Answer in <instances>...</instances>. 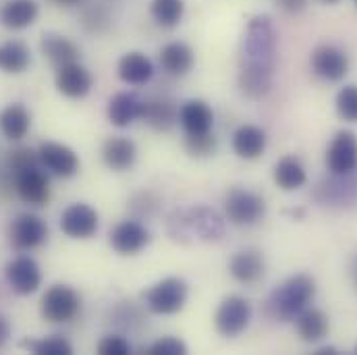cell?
I'll list each match as a JSON object with an SVG mask.
<instances>
[{
    "label": "cell",
    "mask_w": 357,
    "mask_h": 355,
    "mask_svg": "<svg viewBox=\"0 0 357 355\" xmlns=\"http://www.w3.org/2000/svg\"><path fill=\"white\" fill-rule=\"evenodd\" d=\"M8 337H10V326H8V320L0 316V349L6 345Z\"/></svg>",
    "instance_id": "f35d334b"
},
{
    "label": "cell",
    "mask_w": 357,
    "mask_h": 355,
    "mask_svg": "<svg viewBox=\"0 0 357 355\" xmlns=\"http://www.w3.org/2000/svg\"><path fill=\"white\" fill-rule=\"evenodd\" d=\"M31 165H42V160H40V154H36L29 148H19V150L8 154V171L10 173L25 169V167H31Z\"/></svg>",
    "instance_id": "e575fe53"
},
{
    "label": "cell",
    "mask_w": 357,
    "mask_h": 355,
    "mask_svg": "<svg viewBox=\"0 0 357 355\" xmlns=\"http://www.w3.org/2000/svg\"><path fill=\"white\" fill-rule=\"evenodd\" d=\"M8 237H10V243L17 250H25V252L27 250H36V248H40L46 241L48 227H46V222L40 216L23 212V214H19L10 222Z\"/></svg>",
    "instance_id": "30bf717a"
},
{
    "label": "cell",
    "mask_w": 357,
    "mask_h": 355,
    "mask_svg": "<svg viewBox=\"0 0 357 355\" xmlns=\"http://www.w3.org/2000/svg\"><path fill=\"white\" fill-rule=\"evenodd\" d=\"M349 274H351V280H354V285L357 287V256L351 260V266H349Z\"/></svg>",
    "instance_id": "ab89813d"
},
{
    "label": "cell",
    "mask_w": 357,
    "mask_h": 355,
    "mask_svg": "<svg viewBox=\"0 0 357 355\" xmlns=\"http://www.w3.org/2000/svg\"><path fill=\"white\" fill-rule=\"evenodd\" d=\"M324 2H328V4H335V2H339V0H324Z\"/></svg>",
    "instance_id": "7bdbcfd3"
},
{
    "label": "cell",
    "mask_w": 357,
    "mask_h": 355,
    "mask_svg": "<svg viewBox=\"0 0 357 355\" xmlns=\"http://www.w3.org/2000/svg\"><path fill=\"white\" fill-rule=\"evenodd\" d=\"M282 10H287V13H301L305 6H307V0H274Z\"/></svg>",
    "instance_id": "74e56055"
},
{
    "label": "cell",
    "mask_w": 357,
    "mask_h": 355,
    "mask_svg": "<svg viewBox=\"0 0 357 355\" xmlns=\"http://www.w3.org/2000/svg\"><path fill=\"white\" fill-rule=\"evenodd\" d=\"M337 112L343 121L357 123V86H345L337 93Z\"/></svg>",
    "instance_id": "d6a6232c"
},
{
    "label": "cell",
    "mask_w": 357,
    "mask_h": 355,
    "mask_svg": "<svg viewBox=\"0 0 357 355\" xmlns=\"http://www.w3.org/2000/svg\"><path fill=\"white\" fill-rule=\"evenodd\" d=\"M160 65L169 75H185L193 67V50L183 42H171L160 50Z\"/></svg>",
    "instance_id": "4316f807"
},
{
    "label": "cell",
    "mask_w": 357,
    "mask_h": 355,
    "mask_svg": "<svg viewBox=\"0 0 357 355\" xmlns=\"http://www.w3.org/2000/svg\"><path fill=\"white\" fill-rule=\"evenodd\" d=\"M356 354H357V347H356Z\"/></svg>",
    "instance_id": "ee69618b"
},
{
    "label": "cell",
    "mask_w": 357,
    "mask_h": 355,
    "mask_svg": "<svg viewBox=\"0 0 357 355\" xmlns=\"http://www.w3.org/2000/svg\"><path fill=\"white\" fill-rule=\"evenodd\" d=\"M278 33L268 15H258L250 21L243 38V65L241 73L245 77L272 82L276 65Z\"/></svg>",
    "instance_id": "6da1fadb"
},
{
    "label": "cell",
    "mask_w": 357,
    "mask_h": 355,
    "mask_svg": "<svg viewBox=\"0 0 357 355\" xmlns=\"http://www.w3.org/2000/svg\"><path fill=\"white\" fill-rule=\"evenodd\" d=\"M229 270H231V276L243 285H254L258 282L264 272H266V260L262 256L260 250H241L237 252L231 262H229Z\"/></svg>",
    "instance_id": "2e32d148"
},
{
    "label": "cell",
    "mask_w": 357,
    "mask_h": 355,
    "mask_svg": "<svg viewBox=\"0 0 357 355\" xmlns=\"http://www.w3.org/2000/svg\"><path fill=\"white\" fill-rule=\"evenodd\" d=\"M102 158L104 165L112 171H127L135 165L137 158V148L129 137H110L106 139L104 148H102Z\"/></svg>",
    "instance_id": "ffe728a7"
},
{
    "label": "cell",
    "mask_w": 357,
    "mask_h": 355,
    "mask_svg": "<svg viewBox=\"0 0 357 355\" xmlns=\"http://www.w3.org/2000/svg\"><path fill=\"white\" fill-rule=\"evenodd\" d=\"M150 243V233L135 220H123L110 231V246L121 256H135Z\"/></svg>",
    "instance_id": "7c38bea8"
},
{
    "label": "cell",
    "mask_w": 357,
    "mask_h": 355,
    "mask_svg": "<svg viewBox=\"0 0 357 355\" xmlns=\"http://www.w3.org/2000/svg\"><path fill=\"white\" fill-rule=\"evenodd\" d=\"M44 56L56 65V67H65V65H71V63H79V48L65 36L61 33H44L42 36V44H40Z\"/></svg>",
    "instance_id": "d6986e66"
},
{
    "label": "cell",
    "mask_w": 357,
    "mask_h": 355,
    "mask_svg": "<svg viewBox=\"0 0 357 355\" xmlns=\"http://www.w3.org/2000/svg\"><path fill=\"white\" fill-rule=\"evenodd\" d=\"M38 154H40L42 165L56 177H73L79 171V158L69 146H63L56 142H46L40 146Z\"/></svg>",
    "instance_id": "5bb4252c"
},
{
    "label": "cell",
    "mask_w": 357,
    "mask_h": 355,
    "mask_svg": "<svg viewBox=\"0 0 357 355\" xmlns=\"http://www.w3.org/2000/svg\"><path fill=\"white\" fill-rule=\"evenodd\" d=\"M356 4H357V0H356Z\"/></svg>",
    "instance_id": "f6af8a7d"
},
{
    "label": "cell",
    "mask_w": 357,
    "mask_h": 355,
    "mask_svg": "<svg viewBox=\"0 0 357 355\" xmlns=\"http://www.w3.org/2000/svg\"><path fill=\"white\" fill-rule=\"evenodd\" d=\"M337 347H320V349H316V355H337Z\"/></svg>",
    "instance_id": "60d3db41"
},
{
    "label": "cell",
    "mask_w": 357,
    "mask_h": 355,
    "mask_svg": "<svg viewBox=\"0 0 357 355\" xmlns=\"http://www.w3.org/2000/svg\"><path fill=\"white\" fill-rule=\"evenodd\" d=\"M23 347L31 349L38 355H71L73 347L67 339L63 337H48L44 341H25Z\"/></svg>",
    "instance_id": "1f68e13d"
},
{
    "label": "cell",
    "mask_w": 357,
    "mask_h": 355,
    "mask_svg": "<svg viewBox=\"0 0 357 355\" xmlns=\"http://www.w3.org/2000/svg\"><path fill=\"white\" fill-rule=\"evenodd\" d=\"M185 13L183 0H154L152 2V17L162 27H175L181 23Z\"/></svg>",
    "instance_id": "4dcf8cb0"
},
{
    "label": "cell",
    "mask_w": 357,
    "mask_h": 355,
    "mask_svg": "<svg viewBox=\"0 0 357 355\" xmlns=\"http://www.w3.org/2000/svg\"><path fill=\"white\" fill-rule=\"evenodd\" d=\"M307 181L305 169L297 156H282L274 167V183L282 191H295Z\"/></svg>",
    "instance_id": "484cf974"
},
{
    "label": "cell",
    "mask_w": 357,
    "mask_h": 355,
    "mask_svg": "<svg viewBox=\"0 0 357 355\" xmlns=\"http://www.w3.org/2000/svg\"><path fill=\"white\" fill-rule=\"evenodd\" d=\"M79 310H82V297L69 285L50 287L46 295L42 297V305H40L44 320L52 324L71 322L79 314Z\"/></svg>",
    "instance_id": "277c9868"
},
{
    "label": "cell",
    "mask_w": 357,
    "mask_h": 355,
    "mask_svg": "<svg viewBox=\"0 0 357 355\" xmlns=\"http://www.w3.org/2000/svg\"><path fill=\"white\" fill-rule=\"evenodd\" d=\"M29 50L23 42L0 44V69L4 73H23L29 67Z\"/></svg>",
    "instance_id": "f1b7e54d"
},
{
    "label": "cell",
    "mask_w": 357,
    "mask_h": 355,
    "mask_svg": "<svg viewBox=\"0 0 357 355\" xmlns=\"http://www.w3.org/2000/svg\"><path fill=\"white\" fill-rule=\"evenodd\" d=\"M225 212L227 218L237 225V227H252L260 222L266 214V202L262 195L243 189V187H233L227 197H225Z\"/></svg>",
    "instance_id": "3957f363"
},
{
    "label": "cell",
    "mask_w": 357,
    "mask_h": 355,
    "mask_svg": "<svg viewBox=\"0 0 357 355\" xmlns=\"http://www.w3.org/2000/svg\"><path fill=\"white\" fill-rule=\"evenodd\" d=\"M91 86H93V80L89 71L79 63L59 67L56 71V88L67 98H84L89 93Z\"/></svg>",
    "instance_id": "e0dca14e"
},
{
    "label": "cell",
    "mask_w": 357,
    "mask_h": 355,
    "mask_svg": "<svg viewBox=\"0 0 357 355\" xmlns=\"http://www.w3.org/2000/svg\"><path fill=\"white\" fill-rule=\"evenodd\" d=\"M266 133L256 125H243L233 133V150L239 158L256 160L266 150Z\"/></svg>",
    "instance_id": "44dd1931"
},
{
    "label": "cell",
    "mask_w": 357,
    "mask_h": 355,
    "mask_svg": "<svg viewBox=\"0 0 357 355\" xmlns=\"http://www.w3.org/2000/svg\"><path fill=\"white\" fill-rule=\"evenodd\" d=\"M119 77L129 84V86H144L152 80L154 75V65L152 61L142 54V52H129L119 61Z\"/></svg>",
    "instance_id": "7402d4cb"
},
{
    "label": "cell",
    "mask_w": 357,
    "mask_h": 355,
    "mask_svg": "<svg viewBox=\"0 0 357 355\" xmlns=\"http://www.w3.org/2000/svg\"><path fill=\"white\" fill-rule=\"evenodd\" d=\"M326 169L333 177H349L357 169V137L354 131H339L326 152Z\"/></svg>",
    "instance_id": "52a82bcc"
},
{
    "label": "cell",
    "mask_w": 357,
    "mask_h": 355,
    "mask_svg": "<svg viewBox=\"0 0 357 355\" xmlns=\"http://www.w3.org/2000/svg\"><path fill=\"white\" fill-rule=\"evenodd\" d=\"M185 148L193 156H208L216 148V137H214V133H208V135H185Z\"/></svg>",
    "instance_id": "836d02e7"
},
{
    "label": "cell",
    "mask_w": 357,
    "mask_h": 355,
    "mask_svg": "<svg viewBox=\"0 0 357 355\" xmlns=\"http://www.w3.org/2000/svg\"><path fill=\"white\" fill-rule=\"evenodd\" d=\"M6 280L10 289L19 295H31L42 285V272L33 258L19 256L6 264Z\"/></svg>",
    "instance_id": "8fae6325"
},
{
    "label": "cell",
    "mask_w": 357,
    "mask_h": 355,
    "mask_svg": "<svg viewBox=\"0 0 357 355\" xmlns=\"http://www.w3.org/2000/svg\"><path fill=\"white\" fill-rule=\"evenodd\" d=\"M146 305L150 308V312L158 314V316H171L183 310L185 301H187V285L181 278H165L160 282H156L152 289H148V293L144 295Z\"/></svg>",
    "instance_id": "5b68a950"
},
{
    "label": "cell",
    "mask_w": 357,
    "mask_h": 355,
    "mask_svg": "<svg viewBox=\"0 0 357 355\" xmlns=\"http://www.w3.org/2000/svg\"><path fill=\"white\" fill-rule=\"evenodd\" d=\"M295 328L301 341L305 343H320L328 335V316L322 310L305 308L297 318H295Z\"/></svg>",
    "instance_id": "603a6c76"
},
{
    "label": "cell",
    "mask_w": 357,
    "mask_h": 355,
    "mask_svg": "<svg viewBox=\"0 0 357 355\" xmlns=\"http://www.w3.org/2000/svg\"><path fill=\"white\" fill-rule=\"evenodd\" d=\"M187 354V345L181 341V339H175V337H165L156 343L150 345L148 349V355H185Z\"/></svg>",
    "instance_id": "d590c367"
},
{
    "label": "cell",
    "mask_w": 357,
    "mask_h": 355,
    "mask_svg": "<svg viewBox=\"0 0 357 355\" xmlns=\"http://www.w3.org/2000/svg\"><path fill=\"white\" fill-rule=\"evenodd\" d=\"M191 229L202 235L204 239H218L222 235V220L218 218V214L214 210L208 208H195L191 210Z\"/></svg>",
    "instance_id": "f546056e"
},
{
    "label": "cell",
    "mask_w": 357,
    "mask_h": 355,
    "mask_svg": "<svg viewBox=\"0 0 357 355\" xmlns=\"http://www.w3.org/2000/svg\"><path fill=\"white\" fill-rule=\"evenodd\" d=\"M314 295H316L314 278L307 274H295L274 289V293L270 295L268 308L274 318L289 322V320H295L312 303Z\"/></svg>",
    "instance_id": "7a4b0ae2"
},
{
    "label": "cell",
    "mask_w": 357,
    "mask_h": 355,
    "mask_svg": "<svg viewBox=\"0 0 357 355\" xmlns=\"http://www.w3.org/2000/svg\"><path fill=\"white\" fill-rule=\"evenodd\" d=\"M312 71L324 82H343L349 73V56L337 46H318L312 52Z\"/></svg>",
    "instance_id": "9c48e42d"
},
{
    "label": "cell",
    "mask_w": 357,
    "mask_h": 355,
    "mask_svg": "<svg viewBox=\"0 0 357 355\" xmlns=\"http://www.w3.org/2000/svg\"><path fill=\"white\" fill-rule=\"evenodd\" d=\"M98 354L100 355H129L131 354V345L127 339L119 337V335H108L100 341L98 345Z\"/></svg>",
    "instance_id": "8d00e7d4"
},
{
    "label": "cell",
    "mask_w": 357,
    "mask_h": 355,
    "mask_svg": "<svg viewBox=\"0 0 357 355\" xmlns=\"http://www.w3.org/2000/svg\"><path fill=\"white\" fill-rule=\"evenodd\" d=\"M19 197L31 206H44L50 199V179L40 165H31L13 173Z\"/></svg>",
    "instance_id": "ba28073f"
},
{
    "label": "cell",
    "mask_w": 357,
    "mask_h": 355,
    "mask_svg": "<svg viewBox=\"0 0 357 355\" xmlns=\"http://www.w3.org/2000/svg\"><path fill=\"white\" fill-rule=\"evenodd\" d=\"M250 320H252V303L245 297H239V295L227 297L218 305L216 316H214L216 331L222 337H237V335H241L250 326Z\"/></svg>",
    "instance_id": "8992f818"
},
{
    "label": "cell",
    "mask_w": 357,
    "mask_h": 355,
    "mask_svg": "<svg viewBox=\"0 0 357 355\" xmlns=\"http://www.w3.org/2000/svg\"><path fill=\"white\" fill-rule=\"evenodd\" d=\"M56 4H61V6H75V4H79L82 0H54Z\"/></svg>",
    "instance_id": "b9f144b4"
},
{
    "label": "cell",
    "mask_w": 357,
    "mask_h": 355,
    "mask_svg": "<svg viewBox=\"0 0 357 355\" xmlns=\"http://www.w3.org/2000/svg\"><path fill=\"white\" fill-rule=\"evenodd\" d=\"M144 100H139L135 93L129 91H121L116 96L110 98L108 102V119L112 125L116 127H127L133 121L142 119L144 114Z\"/></svg>",
    "instance_id": "ac0fdd59"
},
{
    "label": "cell",
    "mask_w": 357,
    "mask_h": 355,
    "mask_svg": "<svg viewBox=\"0 0 357 355\" xmlns=\"http://www.w3.org/2000/svg\"><path fill=\"white\" fill-rule=\"evenodd\" d=\"M38 19V4L33 0H8L0 8V23L8 29H25Z\"/></svg>",
    "instance_id": "cb8c5ba5"
},
{
    "label": "cell",
    "mask_w": 357,
    "mask_h": 355,
    "mask_svg": "<svg viewBox=\"0 0 357 355\" xmlns=\"http://www.w3.org/2000/svg\"><path fill=\"white\" fill-rule=\"evenodd\" d=\"M178 123L185 135H208L214 127V112L204 100H189L178 110Z\"/></svg>",
    "instance_id": "9a60e30c"
},
{
    "label": "cell",
    "mask_w": 357,
    "mask_h": 355,
    "mask_svg": "<svg viewBox=\"0 0 357 355\" xmlns=\"http://www.w3.org/2000/svg\"><path fill=\"white\" fill-rule=\"evenodd\" d=\"M61 229L71 239H89L98 231V212L88 204H71L61 216Z\"/></svg>",
    "instance_id": "4fadbf2b"
},
{
    "label": "cell",
    "mask_w": 357,
    "mask_h": 355,
    "mask_svg": "<svg viewBox=\"0 0 357 355\" xmlns=\"http://www.w3.org/2000/svg\"><path fill=\"white\" fill-rule=\"evenodd\" d=\"M142 119L146 123H150L154 129L158 131H167L171 129L175 123L178 121V108L175 106L173 100H152V102H146L144 104V114Z\"/></svg>",
    "instance_id": "83f0119b"
},
{
    "label": "cell",
    "mask_w": 357,
    "mask_h": 355,
    "mask_svg": "<svg viewBox=\"0 0 357 355\" xmlns=\"http://www.w3.org/2000/svg\"><path fill=\"white\" fill-rule=\"evenodd\" d=\"M31 116L23 104H10L0 112V129L10 142H19L27 135Z\"/></svg>",
    "instance_id": "d4e9b609"
}]
</instances>
